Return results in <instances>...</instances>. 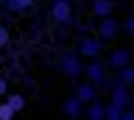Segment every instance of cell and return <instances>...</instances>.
Wrapping results in <instances>:
<instances>
[{"instance_id":"1","label":"cell","mask_w":134,"mask_h":120,"mask_svg":"<svg viewBox=\"0 0 134 120\" xmlns=\"http://www.w3.org/2000/svg\"><path fill=\"white\" fill-rule=\"evenodd\" d=\"M59 70L64 73L70 81H75V78L84 73V61H81V56H78V50H67L62 59H59Z\"/></svg>"},{"instance_id":"2","label":"cell","mask_w":134,"mask_h":120,"mask_svg":"<svg viewBox=\"0 0 134 120\" xmlns=\"http://www.w3.org/2000/svg\"><path fill=\"white\" fill-rule=\"evenodd\" d=\"M50 20L59 25H70L73 22V6L70 0H50Z\"/></svg>"},{"instance_id":"3","label":"cell","mask_w":134,"mask_h":120,"mask_svg":"<svg viewBox=\"0 0 134 120\" xmlns=\"http://www.w3.org/2000/svg\"><path fill=\"white\" fill-rule=\"evenodd\" d=\"M75 50H78L81 59H98L103 53V39H98V36H81V42H78Z\"/></svg>"},{"instance_id":"4","label":"cell","mask_w":134,"mask_h":120,"mask_svg":"<svg viewBox=\"0 0 134 120\" xmlns=\"http://www.w3.org/2000/svg\"><path fill=\"white\" fill-rule=\"evenodd\" d=\"M109 89H112V103H117V106H123V109H129V103H131V87H126L123 81H120V78H112V87H109Z\"/></svg>"},{"instance_id":"5","label":"cell","mask_w":134,"mask_h":120,"mask_svg":"<svg viewBox=\"0 0 134 120\" xmlns=\"http://www.w3.org/2000/svg\"><path fill=\"white\" fill-rule=\"evenodd\" d=\"M81 76L87 78V81H92V84H100V81L106 78V61H100V59H87Z\"/></svg>"},{"instance_id":"6","label":"cell","mask_w":134,"mask_h":120,"mask_svg":"<svg viewBox=\"0 0 134 120\" xmlns=\"http://www.w3.org/2000/svg\"><path fill=\"white\" fill-rule=\"evenodd\" d=\"M117 34H120V22H117L112 14H109V17H100V22H98V39L112 42Z\"/></svg>"},{"instance_id":"7","label":"cell","mask_w":134,"mask_h":120,"mask_svg":"<svg viewBox=\"0 0 134 120\" xmlns=\"http://www.w3.org/2000/svg\"><path fill=\"white\" fill-rule=\"evenodd\" d=\"M126 64H131V50L129 48H117V50H112L106 56V67L109 70H120V67H126Z\"/></svg>"},{"instance_id":"8","label":"cell","mask_w":134,"mask_h":120,"mask_svg":"<svg viewBox=\"0 0 134 120\" xmlns=\"http://www.w3.org/2000/svg\"><path fill=\"white\" fill-rule=\"evenodd\" d=\"M73 95L81 103H90V101H95V98H100V89H98V84H92V81H81V84H75Z\"/></svg>"},{"instance_id":"9","label":"cell","mask_w":134,"mask_h":120,"mask_svg":"<svg viewBox=\"0 0 134 120\" xmlns=\"http://www.w3.org/2000/svg\"><path fill=\"white\" fill-rule=\"evenodd\" d=\"M84 115H87L90 120H106V103L100 101V98L84 103Z\"/></svg>"},{"instance_id":"10","label":"cell","mask_w":134,"mask_h":120,"mask_svg":"<svg viewBox=\"0 0 134 120\" xmlns=\"http://www.w3.org/2000/svg\"><path fill=\"white\" fill-rule=\"evenodd\" d=\"M36 6V0H3V11L8 14H25Z\"/></svg>"},{"instance_id":"11","label":"cell","mask_w":134,"mask_h":120,"mask_svg":"<svg viewBox=\"0 0 134 120\" xmlns=\"http://www.w3.org/2000/svg\"><path fill=\"white\" fill-rule=\"evenodd\" d=\"M62 112H64L67 117H84V103L75 95H67L64 103H62Z\"/></svg>"},{"instance_id":"12","label":"cell","mask_w":134,"mask_h":120,"mask_svg":"<svg viewBox=\"0 0 134 120\" xmlns=\"http://www.w3.org/2000/svg\"><path fill=\"white\" fill-rule=\"evenodd\" d=\"M90 11L95 14V17H109L112 11H115V0H92L90 3Z\"/></svg>"},{"instance_id":"13","label":"cell","mask_w":134,"mask_h":120,"mask_svg":"<svg viewBox=\"0 0 134 120\" xmlns=\"http://www.w3.org/2000/svg\"><path fill=\"white\" fill-rule=\"evenodd\" d=\"M6 101H8V106H11V109H14L17 115H20V112L25 109V103H28L23 92H17V95H8V92H6Z\"/></svg>"},{"instance_id":"14","label":"cell","mask_w":134,"mask_h":120,"mask_svg":"<svg viewBox=\"0 0 134 120\" xmlns=\"http://www.w3.org/2000/svg\"><path fill=\"white\" fill-rule=\"evenodd\" d=\"M117 78H120L126 87H134V64H126V67H120V70H117Z\"/></svg>"},{"instance_id":"15","label":"cell","mask_w":134,"mask_h":120,"mask_svg":"<svg viewBox=\"0 0 134 120\" xmlns=\"http://www.w3.org/2000/svg\"><path fill=\"white\" fill-rule=\"evenodd\" d=\"M123 106H117V103H112V101H109L106 103V120H123Z\"/></svg>"},{"instance_id":"16","label":"cell","mask_w":134,"mask_h":120,"mask_svg":"<svg viewBox=\"0 0 134 120\" xmlns=\"http://www.w3.org/2000/svg\"><path fill=\"white\" fill-rule=\"evenodd\" d=\"M14 117H17V112L8 106L6 98H0V120H14Z\"/></svg>"},{"instance_id":"17","label":"cell","mask_w":134,"mask_h":120,"mask_svg":"<svg viewBox=\"0 0 134 120\" xmlns=\"http://www.w3.org/2000/svg\"><path fill=\"white\" fill-rule=\"evenodd\" d=\"M8 45H11V31H8V25H3V22H0V48L6 50Z\"/></svg>"},{"instance_id":"18","label":"cell","mask_w":134,"mask_h":120,"mask_svg":"<svg viewBox=\"0 0 134 120\" xmlns=\"http://www.w3.org/2000/svg\"><path fill=\"white\" fill-rule=\"evenodd\" d=\"M120 31H126L129 36H134V14H129V17L120 22Z\"/></svg>"},{"instance_id":"19","label":"cell","mask_w":134,"mask_h":120,"mask_svg":"<svg viewBox=\"0 0 134 120\" xmlns=\"http://www.w3.org/2000/svg\"><path fill=\"white\" fill-rule=\"evenodd\" d=\"M123 120H134V98H131V103H129V109L123 112Z\"/></svg>"},{"instance_id":"20","label":"cell","mask_w":134,"mask_h":120,"mask_svg":"<svg viewBox=\"0 0 134 120\" xmlns=\"http://www.w3.org/2000/svg\"><path fill=\"white\" fill-rule=\"evenodd\" d=\"M6 92H8V81L6 76H0V98H6Z\"/></svg>"},{"instance_id":"21","label":"cell","mask_w":134,"mask_h":120,"mask_svg":"<svg viewBox=\"0 0 134 120\" xmlns=\"http://www.w3.org/2000/svg\"><path fill=\"white\" fill-rule=\"evenodd\" d=\"M3 61H6V56H3V48H0V67H3Z\"/></svg>"},{"instance_id":"22","label":"cell","mask_w":134,"mask_h":120,"mask_svg":"<svg viewBox=\"0 0 134 120\" xmlns=\"http://www.w3.org/2000/svg\"><path fill=\"white\" fill-rule=\"evenodd\" d=\"M0 17H3V6H0Z\"/></svg>"},{"instance_id":"23","label":"cell","mask_w":134,"mask_h":120,"mask_svg":"<svg viewBox=\"0 0 134 120\" xmlns=\"http://www.w3.org/2000/svg\"><path fill=\"white\" fill-rule=\"evenodd\" d=\"M0 6H3V0H0Z\"/></svg>"},{"instance_id":"24","label":"cell","mask_w":134,"mask_h":120,"mask_svg":"<svg viewBox=\"0 0 134 120\" xmlns=\"http://www.w3.org/2000/svg\"><path fill=\"white\" fill-rule=\"evenodd\" d=\"M36 3H42V0H36Z\"/></svg>"}]
</instances>
